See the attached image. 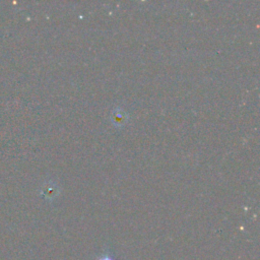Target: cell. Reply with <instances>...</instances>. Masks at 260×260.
Here are the masks:
<instances>
[{
    "mask_svg": "<svg viewBox=\"0 0 260 260\" xmlns=\"http://www.w3.org/2000/svg\"><path fill=\"white\" fill-rule=\"evenodd\" d=\"M100 260H114L113 258H111V257H108V256H105V257H102Z\"/></svg>",
    "mask_w": 260,
    "mask_h": 260,
    "instance_id": "1",
    "label": "cell"
}]
</instances>
